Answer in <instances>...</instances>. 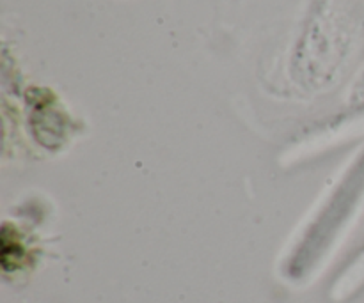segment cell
Instances as JSON below:
<instances>
[{
	"instance_id": "1",
	"label": "cell",
	"mask_w": 364,
	"mask_h": 303,
	"mask_svg": "<svg viewBox=\"0 0 364 303\" xmlns=\"http://www.w3.org/2000/svg\"><path fill=\"white\" fill-rule=\"evenodd\" d=\"M363 190L364 153L361 158L348 169L338 188L331 192L326 204L318 209V213L306 227L301 245H297L291 254L290 268L295 277H301L302 273L309 272V268L315 266V263L322 258L326 248L329 250V245L333 243L348 216L352 215L350 211L355 208V202L359 201L358 197L363 194Z\"/></svg>"
}]
</instances>
